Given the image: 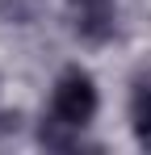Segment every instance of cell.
Here are the masks:
<instances>
[{
    "instance_id": "cell-1",
    "label": "cell",
    "mask_w": 151,
    "mask_h": 155,
    "mask_svg": "<svg viewBox=\"0 0 151 155\" xmlns=\"http://www.w3.org/2000/svg\"><path fill=\"white\" fill-rule=\"evenodd\" d=\"M50 113H55L59 122L76 126V130H84L88 122H92V113H97V88H92L88 71L67 67V71L59 76L55 97H50Z\"/></svg>"
},
{
    "instance_id": "cell-2",
    "label": "cell",
    "mask_w": 151,
    "mask_h": 155,
    "mask_svg": "<svg viewBox=\"0 0 151 155\" xmlns=\"http://www.w3.org/2000/svg\"><path fill=\"white\" fill-rule=\"evenodd\" d=\"M76 17V34L84 42H109L113 38V0H67Z\"/></svg>"
},
{
    "instance_id": "cell-3",
    "label": "cell",
    "mask_w": 151,
    "mask_h": 155,
    "mask_svg": "<svg viewBox=\"0 0 151 155\" xmlns=\"http://www.w3.org/2000/svg\"><path fill=\"white\" fill-rule=\"evenodd\" d=\"M130 122H134V138L151 147V80H139L130 92Z\"/></svg>"
},
{
    "instance_id": "cell-4",
    "label": "cell",
    "mask_w": 151,
    "mask_h": 155,
    "mask_svg": "<svg viewBox=\"0 0 151 155\" xmlns=\"http://www.w3.org/2000/svg\"><path fill=\"white\" fill-rule=\"evenodd\" d=\"M76 134H80L76 126H67V122H59V117L50 113V117H42V130H38V143H42V147H50V151H72V147H76Z\"/></svg>"
},
{
    "instance_id": "cell-5",
    "label": "cell",
    "mask_w": 151,
    "mask_h": 155,
    "mask_svg": "<svg viewBox=\"0 0 151 155\" xmlns=\"http://www.w3.org/2000/svg\"><path fill=\"white\" fill-rule=\"evenodd\" d=\"M38 13H42V0H0V17H4V21L25 25V21H34Z\"/></svg>"
}]
</instances>
